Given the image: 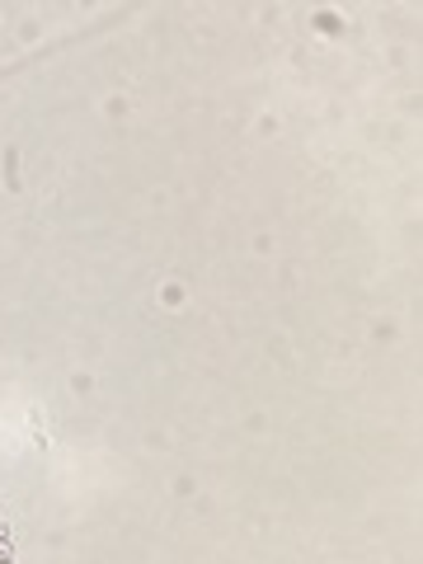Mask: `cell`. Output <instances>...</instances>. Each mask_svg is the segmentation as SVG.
<instances>
[{"instance_id": "obj_1", "label": "cell", "mask_w": 423, "mask_h": 564, "mask_svg": "<svg viewBox=\"0 0 423 564\" xmlns=\"http://www.w3.org/2000/svg\"><path fill=\"white\" fill-rule=\"evenodd\" d=\"M0 564H14V545H10V527L0 522Z\"/></svg>"}]
</instances>
